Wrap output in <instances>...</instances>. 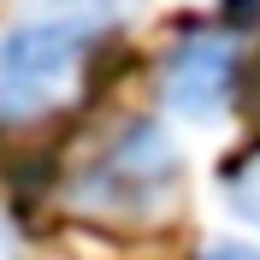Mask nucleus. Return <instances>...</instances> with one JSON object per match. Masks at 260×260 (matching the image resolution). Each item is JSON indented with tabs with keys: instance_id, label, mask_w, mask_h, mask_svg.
<instances>
[{
	"instance_id": "obj_5",
	"label": "nucleus",
	"mask_w": 260,
	"mask_h": 260,
	"mask_svg": "<svg viewBox=\"0 0 260 260\" xmlns=\"http://www.w3.org/2000/svg\"><path fill=\"white\" fill-rule=\"evenodd\" d=\"M201 260H260L254 243H237V237H225V243H207L201 248Z\"/></svg>"
},
{
	"instance_id": "obj_6",
	"label": "nucleus",
	"mask_w": 260,
	"mask_h": 260,
	"mask_svg": "<svg viewBox=\"0 0 260 260\" xmlns=\"http://www.w3.org/2000/svg\"><path fill=\"white\" fill-rule=\"evenodd\" d=\"M65 6H77V18H89V12H124L136 0H65Z\"/></svg>"
},
{
	"instance_id": "obj_2",
	"label": "nucleus",
	"mask_w": 260,
	"mask_h": 260,
	"mask_svg": "<svg viewBox=\"0 0 260 260\" xmlns=\"http://www.w3.org/2000/svg\"><path fill=\"white\" fill-rule=\"evenodd\" d=\"M172 189H178V148H172V136L154 130V124H130L124 136L83 172L77 201L95 207V213L136 219V213H154Z\"/></svg>"
},
{
	"instance_id": "obj_7",
	"label": "nucleus",
	"mask_w": 260,
	"mask_h": 260,
	"mask_svg": "<svg viewBox=\"0 0 260 260\" xmlns=\"http://www.w3.org/2000/svg\"><path fill=\"white\" fill-rule=\"evenodd\" d=\"M0 260H18V237H12V225L0 219Z\"/></svg>"
},
{
	"instance_id": "obj_3",
	"label": "nucleus",
	"mask_w": 260,
	"mask_h": 260,
	"mask_svg": "<svg viewBox=\"0 0 260 260\" xmlns=\"http://www.w3.org/2000/svg\"><path fill=\"white\" fill-rule=\"evenodd\" d=\"M231 89H237V42L219 30L183 36L160 65V101L178 118H213L225 113Z\"/></svg>"
},
{
	"instance_id": "obj_4",
	"label": "nucleus",
	"mask_w": 260,
	"mask_h": 260,
	"mask_svg": "<svg viewBox=\"0 0 260 260\" xmlns=\"http://www.w3.org/2000/svg\"><path fill=\"white\" fill-rule=\"evenodd\" d=\"M225 195H231V207L243 213L248 225H260V148H248L243 160L231 166V178H225Z\"/></svg>"
},
{
	"instance_id": "obj_1",
	"label": "nucleus",
	"mask_w": 260,
	"mask_h": 260,
	"mask_svg": "<svg viewBox=\"0 0 260 260\" xmlns=\"http://www.w3.org/2000/svg\"><path fill=\"white\" fill-rule=\"evenodd\" d=\"M95 48L89 18H18L0 30V124H36L59 113L83 89V65Z\"/></svg>"
}]
</instances>
